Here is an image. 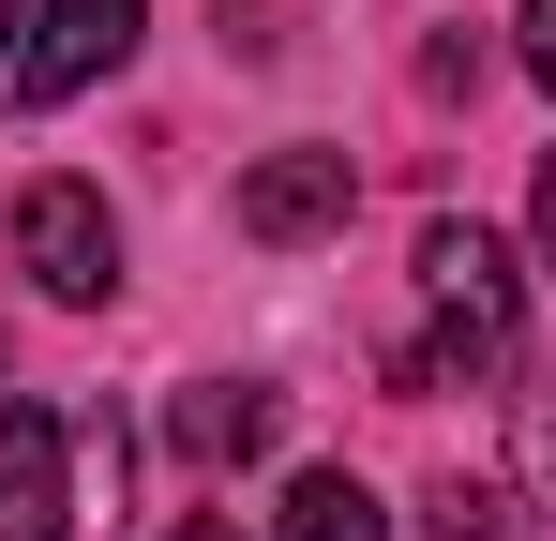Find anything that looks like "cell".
I'll use <instances>...</instances> for the list:
<instances>
[{
  "instance_id": "cell-11",
  "label": "cell",
  "mask_w": 556,
  "mask_h": 541,
  "mask_svg": "<svg viewBox=\"0 0 556 541\" xmlns=\"http://www.w3.org/2000/svg\"><path fill=\"white\" fill-rule=\"evenodd\" d=\"M166 541H241V527H226V512H195V527H166Z\"/></svg>"
},
{
  "instance_id": "cell-1",
  "label": "cell",
  "mask_w": 556,
  "mask_h": 541,
  "mask_svg": "<svg viewBox=\"0 0 556 541\" xmlns=\"http://www.w3.org/2000/svg\"><path fill=\"white\" fill-rule=\"evenodd\" d=\"M511 331H527L511 241L437 211V226H421V361H406V376H437V391H481V376H511Z\"/></svg>"
},
{
  "instance_id": "cell-5",
  "label": "cell",
  "mask_w": 556,
  "mask_h": 541,
  "mask_svg": "<svg viewBox=\"0 0 556 541\" xmlns=\"http://www.w3.org/2000/svg\"><path fill=\"white\" fill-rule=\"evenodd\" d=\"M61 466H76L61 406H0V541H61Z\"/></svg>"
},
{
  "instance_id": "cell-10",
  "label": "cell",
  "mask_w": 556,
  "mask_h": 541,
  "mask_svg": "<svg viewBox=\"0 0 556 541\" xmlns=\"http://www.w3.org/2000/svg\"><path fill=\"white\" fill-rule=\"evenodd\" d=\"M527 76L556 90V0H527Z\"/></svg>"
},
{
  "instance_id": "cell-9",
  "label": "cell",
  "mask_w": 556,
  "mask_h": 541,
  "mask_svg": "<svg viewBox=\"0 0 556 541\" xmlns=\"http://www.w3.org/2000/svg\"><path fill=\"white\" fill-rule=\"evenodd\" d=\"M527 496H542V541H556V391H527Z\"/></svg>"
},
{
  "instance_id": "cell-6",
  "label": "cell",
  "mask_w": 556,
  "mask_h": 541,
  "mask_svg": "<svg viewBox=\"0 0 556 541\" xmlns=\"http://www.w3.org/2000/svg\"><path fill=\"white\" fill-rule=\"evenodd\" d=\"M166 437L195 451V466H241V451L271 437V391H241V376H211V391H181V422Z\"/></svg>"
},
{
  "instance_id": "cell-3",
  "label": "cell",
  "mask_w": 556,
  "mask_h": 541,
  "mask_svg": "<svg viewBox=\"0 0 556 541\" xmlns=\"http://www.w3.org/2000/svg\"><path fill=\"white\" fill-rule=\"evenodd\" d=\"M136 30H151V0H46L30 46H15V90H30V105H76L91 76L136 61Z\"/></svg>"
},
{
  "instance_id": "cell-13",
  "label": "cell",
  "mask_w": 556,
  "mask_h": 541,
  "mask_svg": "<svg viewBox=\"0 0 556 541\" xmlns=\"http://www.w3.org/2000/svg\"><path fill=\"white\" fill-rule=\"evenodd\" d=\"M542 256H556V166H542Z\"/></svg>"
},
{
  "instance_id": "cell-8",
  "label": "cell",
  "mask_w": 556,
  "mask_h": 541,
  "mask_svg": "<svg viewBox=\"0 0 556 541\" xmlns=\"http://www.w3.org/2000/svg\"><path fill=\"white\" fill-rule=\"evenodd\" d=\"M421 527H437V541H496V481H466V466H452V481H437V512H421Z\"/></svg>"
},
{
  "instance_id": "cell-12",
  "label": "cell",
  "mask_w": 556,
  "mask_h": 541,
  "mask_svg": "<svg viewBox=\"0 0 556 541\" xmlns=\"http://www.w3.org/2000/svg\"><path fill=\"white\" fill-rule=\"evenodd\" d=\"M15 30H30V0H0V61H15Z\"/></svg>"
},
{
  "instance_id": "cell-4",
  "label": "cell",
  "mask_w": 556,
  "mask_h": 541,
  "mask_svg": "<svg viewBox=\"0 0 556 541\" xmlns=\"http://www.w3.org/2000/svg\"><path fill=\"white\" fill-rule=\"evenodd\" d=\"M346 211H362V166H346V151H256V166H241V241H271V256L331 241Z\"/></svg>"
},
{
  "instance_id": "cell-2",
  "label": "cell",
  "mask_w": 556,
  "mask_h": 541,
  "mask_svg": "<svg viewBox=\"0 0 556 541\" xmlns=\"http://www.w3.org/2000/svg\"><path fill=\"white\" fill-rule=\"evenodd\" d=\"M15 256H30L46 301H105L121 286V211H105L91 180H30L15 196Z\"/></svg>"
},
{
  "instance_id": "cell-7",
  "label": "cell",
  "mask_w": 556,
  "mask_h": 541,
  "mask_svg": "<svg viewBox=\"0 0 556 541\" xmlns=\"http://www.w3.org/2000/svg\"><path fill=\"white\" fill-rule=\"evenodd\" d=\"M286 541H391V512H376L346 466H316V481H286Z\"/></svg>"
}]
</instances>
